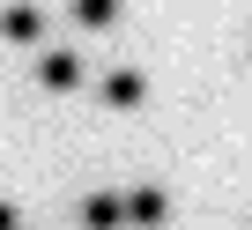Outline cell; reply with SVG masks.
Segmentation results:
<instances>
[{"mask_svg":"<svg viewBox=\"0 0 252 230\" xmlns=\"http://www.w3.org/2000/svg\"><path fill=\"white\" fill-rule=\"evenodd\" d=\"M37 82H45V89H74V82H82V60H74V52H45V60H37Z\"/></svg>","mask_w":252,"mask_h":230,"instance_id":"cell-1","label":"cell"},{"mask_svg":"<svg viewBox=\"0 0 252 230\" xmlns=\"http://www.w3.org/2000/svg\"><path fill=\"white\" fill-rule=\"evenodd\" d=\"M141 89H149V82H141L134 67H119V74L104 82V104H141Z\"/></svg>","mask_w":252,"mask_h":230,"instance_id":"cell-3","label":"cell"},{"mask_svg":"<svg viewBox=\"0 0 252 230\" xmlns=\"http://www.w3.org/2000/svg\"><path fill=\"white\" fill-rule=\"evenodd\" d=\"M111 15H119V0H74V23L82 30H111Z\"/></svg>","mask_w":252,"mask_h":230,"instance_id":"cell-4","label":"cell"},{"mask_svg":"<svg viewBox=\"0 0 252 230\" xmlns=\"http://www.w3.org/2000/svg\"><path fill=\"white\" fill-rule=\"evenodd\" d=\"M0 30H8L15 45H37V37H45V15H37V8H8V15H0Z\"/></svg>","mask_w":252,"mask_h":230,"instance_id":"cell-2","label":"cell"}]
</instances>
